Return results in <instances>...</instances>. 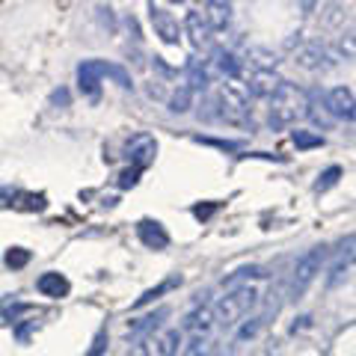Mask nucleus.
<instances>
[{"label": "nucleus", "instance_id": "5", "mask_svg": "<svg viewBox=\"0 0 356 356\" xmlns=\"http://www.w3.org/2000/svg\"><path fill=\"white\" fill-rule=\"evenodd\" d=\"M324 261H327V247H324V243H321V247H312V250H306L303 255H300L297 267H294V276H291V282H288V297H291V300L303 297L306 288L312 285V280L321 273Z\"/></svg>", "mask_w": 356, "mask_h": 356}, {"label": "nucleus", "instance_id": "13", "mask_svg": "<svg viewBox=\"0 0 356 356\" xmlns=\"http://www.w3.org/2000/svg\"><path fill=\"white\" fill-rule=\"evenodd\" d=\"M350 264H353V235H348V241H344V252H339L336 264L330 267V280H327V285H330V288L341 285V280H344V276H348V270H350Z\"/></svg>", "mask_w": 356, "mask_h": 356}, {"label": "nucleus", "instance_id": "24", "mask_svg": "<svg viewBox=\"0 0 356 356\" xmlns=\"http://www.w3.org/2000/svg\"><path fill=\"white\" fill-rule=\"evenodd\" d=\"M291 140H294V146H297V149H321V146H324V137H321V134L300 131V128L291 134Z\"/></svg>", "mask_w": 356, "mask_h": 356}, {"label": "nucleus", "instance_id": "10", "mask_svg": "<svg viewBox=\"0 0 356 356\" xmlns=\"http://www.w3.org/2000/svg\"><path fill=\"white\" fill-rule=\"evenodd\" d=\"M205 69H208L211 77L220 74V77H229V81H235V77L241 74V60H238L232 51L217 48L214 54H211V60L205 63Z\"/></svg>", "mask_w": 356, "mask_h": 356}, {"label": "nucleus", "instance_id": "25", "mask_svg": "<svg viewBox=\"0 0 356 356\" xmlns=\"http://www.w3.org/2000/svg\"><path fill=\"white\" fill-rule=\"evenodd\" d=\"M184 356H214V339L211 336H196L191 344H187Z\"/></svg>", "mask_w": 356, "mask_h": 356}, {"label": "nucleus", "instance_id": "29", "mask_svg": "<svg viewBox=\"0 0 356 356\" xmlns=\"http://www.w3.org/2000/svg\"><path fill=\"white\" fill-rule=\"evenodd\" d=\"M44 205H48V199H44V193H24V205L27 211H44Z\"/></svg>", "mask_w": 356, "mask_h": 356}, {"label": "nucleus", "instance_id": "27", "mask_svg": "<svg viewBox=\"0 0 356 356\" xmlns=\"http://www.w3.org/2000/svg\"><path fill=\"white\" fill-rule=\"evenodd\" d=\"M3 261L13 267V270H18V267H24L30 261V250H21V247H13V250H6L3 255Z\"/></svg>", "mask_w": 356, "mask_h": 356}, {"label": "nucleus", "instance_id": "8", "mask_svg": "<svg viewBox=\"0 0 356 356\" xmlns=\"http://www.w3.org/2000/svg\"><path fill=\"white\" fill-rule=\"evenodd\" d=\"M149 18H152L154 36H161L166 44H178V39H181V27H178V21H175V15L170 13V9L161 6V3H149Z\"/></svg>", "mask_w": 356, "mask_h": 356}, {"label": "nucleus", "instance_id": "32", "mask_svg": "<svg viewBox=\"0 0 356 356\" xmlns=\"http://www.w3.org/2000/svg\"><path fill=\"white\" fill-rule=\"evenodd\" d=\"M107 348V330H98V336L92 341V348H89V356H102Z\"/></svg>", "mask_w": 356, "mask_h": 356}, {"label": "nucleus", "instance_id": "20", "mask_svg": "<svg viewBox=\"0 0 356 356\" xmlns=\"http://www.w3.org/2000/svg\"><path fill=\"white\" fill-rule=\"evenodd\" d=\"M280 86V77L273 72H255L252 81H250V92L255 98H264V95H273V89Z\"/></svg>", "mask_w": 356, "mask_h": 356}, {"label": "nucleus", "instance_id": "2", "mask_svg": "<svg viewBox=\"0 0 356 356\" xmlns=\"http://www.w3.org/2000/svg\"><path fill=\"white\" fill-rule=\"evenodd\" d=\"M102 77H113L122 89H131V74L116 63L107 60H83L77 65V83H81V92L89 95L92 102H98V86H102Z\"/></svg>", "mask_w": 356, "mask_h": 356}, {"label": "nucleus", "instance_id": "35", "mask_svg": "<svg viewBox=\"0 0 356 356\" xmlns=\"http://www.w3.org/2000/svg\"><path fill=\"white\" fill-rule=\"evenodd\" d=\"M51 104H69V89H57V92L51 95Z\"/></svg>", "mask_w": 356, "mask_h": 356}, {"label": "nucleus", "instance_id": "15", "mask_svg": "<svg viewBox=\"0 0 356 356\" xmlns=\"http://www.w3.org/2000/svg\"><path fill=\"white\" fill-rule=\"evenodd\" d=\"M264 276H270V273H267L261 264H243V267H238L235 273H229L226 280H222V288H229L232 291V288H241L247 280H264Z\"/></svg>", "mask_w": 356, "mask_h": 356}, {"label": "nucleus", "instance_id": "28", "mask_svg": "<svg viewBox=\"0 0 356 356\" xmlns=\"http://www.w3.org/2000/svg\"><path fill=\"white\" fill-rule=\"evenodd\" d=\"M264 327V318H252L247 327H243L238 336H235V344H241V341H247V339H252V336H259V330Z\"/></svg>", "mask_w": 356, "mask_h": 356}, {"label": "nucleus", "instance_id": "1", "mask_svg": "<svg viewBox=\"0 0 356 356\" xmlns=\"http://www.w3.org/2000/svg\"><path fill=\"white\" fill-rule=\"evenodd\" d=\"M306 107H309L306 89H300L297 83L280 81V86H276L273 95H270V128L282 131L288 125H294L297 119L306 116Z\"/></svg>", "mask_w": 356, "mask_h": 356}, {"label": "nucleus", "instance_id": "31", "mask_svg": "<svg viewBox=\"0 0 356 356\" xmlns=\"http://www.w3.org/2000/svg\"><path fill=\"white\" fill-rule=\"evenodd\" d=\"M140 172H143V170H137V166H131V170L122 172V175H119V187H122V191H128V187L137 184V181H140Z\"/></svg>", "mask_w": 356, "mask_h": 356}, {"label": "nucleus", "instance_id": "14", "mask_svg": "<svg viewBox=\"0 0 356 356\" xmlns=\"http://www.w3.org/2000/svg\"><path fill=\"white\" fill-rule=\"evenodd\" d=\"M202 15H205V21H208L211 33L226 30L229 18H232V3H217V0H211V3L202 6Z\"/></svg>", "mask_w": 356, "mask_h": 356}, {"label": "nucleus", "instance_id": "9", "mask_svg": "<svg viewBox=\"0 0 356 356\" xmlns=\"http://www.w3.org/2000/svg\"><path fill=\"white\" fill-rule=\"evenodd\" d=\"M324 104H327L332 119H348V122H353V116H356V110H353V89L350 86L330 89V95L324 98Z\"/></svg>", "mask_w": 356, "mask_h": 356}, {"label": "nucleus", "instance_id": "33", "mask_svg": "<svg viewBox=\"0 0 356 356\" xmlns=\"http://www.w3.org/2000/svg\"><path fill=\"white\" fill-rule=\"evenodd\" d=\"M196 143H205V146H217V149H226V152H235L241 143H226V140H211V137H196Z\"/></svg>", "mask_w": 356, "mask_h": 356}, {"label": "nucleus", "instance_id": "7", "mask_svg": "<svg viewBox=\"0 0 356 356\" xmlns=\"http://www.w3.org/2000/svg\"><path fill=\"white\" fill-rule=\"evenodd\" d=\"M154 154H158V140H154L152 134H134L125 143V158L131 161V166H137V170H146L154 161Z\"/></svg>", "mask_w": 356, "mask_h": 356}, {"label": "nucleus", "instance_id": "26", "mask_svg": "<svg viewBox=\"0 0 356 356\" xmlns=\"http://www.w3.org/2000/svg\"><path fill=\"white\" fill-rule=\"evenodd\" d=\"M344 172H341V166H330V170H324L321 172V178L315 181V191L318 193H324V191H330L332 184H339V178H341Z\"/></svg>", "mask_w": 356, "mask_h": 356}, {"label": "nucleus", "instance_id": "16", "mask_svg": "<svg viewBox=\"0 0 356 356\" xmlns=\"http://www.w3.org/2000/svg\"><path fill=\"white\" fill-rule=\"evenodd\" d=\"M306 116L315 122V125L321 128V131H330L332 125H336V119L330 116V110H327V104H324V98H321L318 92L315 95H309V107H306Z\"/></svg>", "mask_w": 356, "mask_h": 356}, {"label": "nucleus", "instance_id": "17", "mask_svg": "<svg viewBox=\"0 0 356 356\" xmlns=\"http://www.w3.org/2000/svg\"><path fill=\"white\" fill-rule=\"evenodd\" d=\"M184 24H187V33H191L193 44H205L211 39V27H208L205 15H202V9H191L187 18H184Z\"/></svg>", "mask_w": 356, "mask_h": 356}, {"label": "nucleus", "instance_id": "23", "mask_svg": "<svg viewBox=\"0 0 356 356\" xmlns=\"http://www.w3.org/2000/svg\"><path fill=\"white\" fill-rule=\"evenodd\" d=\"M191 107H193V92L181 83V86H178V92L170 98V110H172V113H187Z\"/></svg>", "mask_w": 356, "mask_h": 356}, {"label": "nucleus", "instance_id": "34", "mask_svg": "<svg viewBox=\"0 0 356 356\" xmlns=\"http://www.w3.org/2000/svg\"><path fill=\"white\" fill-rule=\"evenodd\" d=\"M217 211V202H205V205H193V217L196 220H208Z\"/></svg>", "mask_w": 356, "mask_h": 356}, {"label": "nucleus", "instance_id": "11", "mask_svg": "<svg viewBox=\"0 0 356 356\" xmlns=\"http://www.w3.org/2000/svg\"><path fill=\"white\" fill-rule=\"evenodd\" d=\"M137 235L149 250H166L170 247V235H166V229L161 226L158 220H140L137 222Z\"/></svg>", "mask_w": 356, "mask_h": 356}, {"label": "nucleus", "instance_id": "3", "mask_svg": "<svg viewBox=\"0 0 356 356\" xmlns=\"http://www.w3.org/2000/svg\"><path fill=\"white\" fill-rule=\"evenodd\" d=\"M255 306H259V291L252 285H241V288H232L226 297H220L217 306L211 309V315H214V324L220 327H235Z\"/></svg>", "mask_w": 356, "mask_h": 356}, {"label": "nucleus", "instance_id": "19", "mask_svg": "<svg viewBox=\"0 0 356 356\" xmlns=\"http://www.w3.org/2000/svg\"><path fill=\"white\" fill-rule=\"evenodd\" d=\"M297 63L303 65V69H324V65H330L327 63V51L321 48L318 42L306 44V48H300L297 51Z\"/></svg>", "mask_w": 356, "mask_h": 356}, {"label": "nucleus", "instance_id": "4", "mask_svg": "<svg viewBox=\"0 0 356 356\" xmlns=\"http://www.w3.org/2000/svg\"><path fill=\"white\" fill-rule=\"evenodd\" d=\"M208 113L205 119H222L229 125H247L250 116H247V98H243L241 89H235L232 83H220V89L214 92V98L208 102Z\"/></svg>", "mask_w": 356, "mask_h": 356}, {"label": "nucleus", "instance_id": "12", "mask_svg": "<svg viewBox=\"0 0 356 356\" xmlns=\"http://www.w3.org/2000/svg\"><path fill=\"white\" fill-rule=\"evenodd\" d=\"M36 288H39V294H44V297H54V300H60V297H65L72 291V285H69V280H65L63 273H42L39 280H36Z\"/></svg>", "mask_w": 356, "mask_h": 356}, {"label": "nucleus", "instance_id": "30", "mask_svg": "<svg viewBox=\"0 0 356 356\" xmlns=\"http://www.w3.org/2000/svg\"><path fill=\"white\" fill-rule=\"evenodd\" d=\"M27 309H30L27 303H15V300L9 303V300H3V303H0V315H6L9 321H13L15 315H21V312H27Z\"/></svg>", "mask_w": 356, "mask_h": 356}, {"label": "nucleus", "instance_id": "22", "mask_svg": "<svg viewBox=\"0 0 356 356\" xmlns=\"http://www.w3.org/2000/svg\"><path fill=\"white\" fill-rule=\"evenodd\" d=\"M211 327H214V315H211V306H202L199 312H193V315L187 318V330H196V332H202V336H208Z\"/></svg>", "mask_w": 356, "mask_h": 356}, {"label": "nucleus", "instance_id": "6", "mask_svg": "<svg viewBox=\"0 0 356 356\" xmlns=\"http://www.w3.org/2000/svg\"><path fill=\"white\" fill-rule=\"evenodd\" d=\"M178 344H181V332L178 330L152 332V336L137 339V344L128 350V356H175Z\"/></svg>", "mask_w": 356, "mask_h": 356}, {"label": "nucleus", "instance_id": "21", "mask_svg": "<svg viewBox=\"0 0 356 356\" xmlns=\"http://www.w3.org/2000/svg\"><path fill=\"white\" fill-rule=\"evenodd\" d=\"M178 285H181V276L175 273V276H170V280H163L161 285L149 288V291L143 294V297H137V300H134V309H143V306H149L154 297H161V294H166V291H172V288H178Z\"/></svg>", "mask_w": 356, "mask_h": 356}, {"label": "nucleus", "instance_id": "18", "mask_svg": "<svg viewBox=\"0 0 356 356\" xmlns=\"http://www.w3.org/2000/svg\"><path fill=\"white\" fill-rule=\"evenodd\" d=\"M166 315H170V309H166V306H161L158 312H152V315H146V318H137V321H134V324L128 327V332H131L134 339L152 336V332H154V327H158V324H161V321H163Z\"/></svg>", "mask_w": 356, "mask_h": 356}]
</instances>
